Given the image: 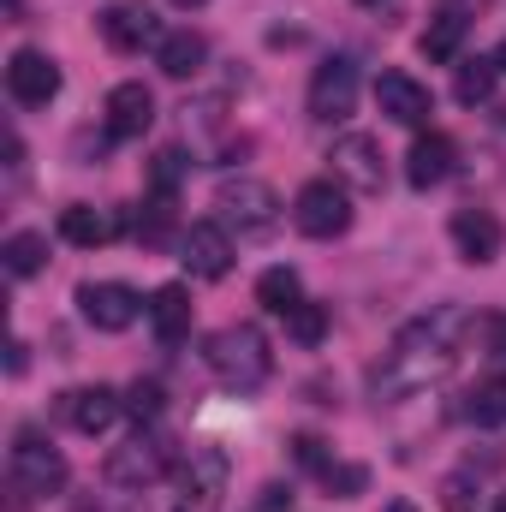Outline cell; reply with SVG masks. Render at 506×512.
Instances as JSON below:
<instances>
[{
	"instance_id": "7a4b0ae2",
	"label": "cell",
	"mask_w": 506,
	"mask_h": 512,
	"mask_svg": "<svg viewBox=\"0 0 506 512\" xmlns=\"http://www.w3.org/2000/svg\"><path fill=\"white\" fill-rule=\"evenodd\" d=\"M203 358H209L215 382L233 387V393H256V387L274 376V352H268V334H262V328H251V322H233V328L209 334Z\"/></svg>"
},
{
	"instance_id": "1f68e13d",
	"label": "cell",
	"mask_w": 506,
	"mask_h": 512,
	"mask_svg": "<svg viewBox=\"0 0 506 512\" xmlns=\"http://www.w3.org/2000/svg\"><path fill=\"white\" fill-rule=\"evenodd\" d=\"M441 507H447V512H477V489H471V477H465V471L441 483Z\"/></svg>"
},
{
	"instance_id": "d590c367",
	"label": "cell",
	"mask_w": 506,
	"mask_h": 512,
	"mask_svg": "<svg viewBox=\"0 0 506 512\" xmlns=\"http://www.w3.org/2000/svg\"><path fill=\"white\" fill-rule=\"evenodd\" d=\"M489 334H495V358H506V316L495 322V328H489Z\"/></svg>"
},
{
	"instance_id": "cb8c5ba5",
	"label": "cell",
	"mask_w": 506,
	"mask_h": 512,
	"mask_svg": "<svg viewBox=\"0 0 506 512\" xmlns=\"http://www.w3.org/2000/svg\"><path fill=\"white\" fill-rule=\"evenodd\" d=\"M0 256H6V274H12V280H30V274L48 268V239H42V233H12V239L0 245Z\"/></svg>"
},
{
	"instance_id": "f35d334b",
	"label": "cell",
	"mask_w": 506,
	"mask_h": 512,
	"mask_svg": "<svg viewBox=\"0 0 506 512\" xmlns=\"http://www.w3.org/2000/svg\"><path fill=\"white\" fill-rule=\"evenodd\" d=\"M495 66H501V72H506V42H501V48H495Z\"/></svg>"
},
{
	"instance_id": "30bf717a",
	"label": "cell",
	"mask_w": 506,
	"mask_h": 512,
	"mask_svg": "<svg viewBox=\"0 0 506 512\" xmlns=\"http://www.w3.org/2000/svg\"><path fill=\"white\" fill-rule=\"evenodd\" d=\"M328 161H334V179L346 185V191H381L387 185V161H381V143L376 137H364V131H346L334 149H328Z\"/></svg>"
},
{
	"instance_id": "44dd1931",
	"label": "cell",
	"mask_w": 506,
	"mask_h": 512,
	"mask_svg": "<svg viewBox=\"0 0 506 512\" xmlns=\"http://www.w3.org/2000/svg\"><path fill=\"white\" fill-rule=\"evenodd\" d=\"M203 60H209V42H203L197 30H167V36L155 42V66H161L167 78H197Z\"/></svg>"
},
{
	"instance_id": "7c38bea8",
	"label": "cell",
	"mask_w": 506,
	"mask_h": 512,
	"mask_svg": "<svg viewBox=\"0 0 506 512\" xmlns=\"http://www.w3.org/2000/svg\"><path fill=\"white\" fill-rule=\"evenodd\" d=\"M6 90L18 108H48L60 96V66L42 54V48H12L6 60Z\"/></svg>"
},
{
	"instance_id": "9a60e30c",
	"label": "cell",
	"mask_w": 506,
	"mask_h": 512,
	"mask_svg": "<svg viewBox=\"0 0 506 512\" xmlns=\"http://www.w3.org/2000/svg\"><path fill=\"white\" fill-rule=\"evenodd\" d=\"M447 233H453V251L465 256L471 268H483V262H495V256H501V245H506L501 221H495L489 209H459Z\"/></svg>"
},
{
	"instance_id": "83f0119b",
	"label": "cell",
	"mask_w": 506,
	"mask_h": 512,
	"mask_svg": "<svg viewBox=\"0 0 506 512\" xmlns=\"http://www.w3.org/2000/svg\"><path fill=\"white\" fill-rule=\"evenodd\" d=\"M137 239H143V245H167V239H173V191H155L149 215L137 221Z\"/></svg>"
},
{
	"instance_id": "277c9868",
	"label": "cell",
	"mask_w": 506,
	"mask_h": 512,
	"mask_svg": "<svg viewBox=\"0 0 506 512\" xmlns=\"http://www.w3.org/2000/svg\"><path fill=\"white\" fill-rule=\"evenodd\" d=\"M215 209H221V227H239L245 239L274 233V221H280V197H274V185L245 179V173L215 185Z\"/></svg>"
},
{
	"instance_id": "ba28073f",
	"label": "cell",
	"mask_w": 506,
	"mask_h": 512,
	"mask_svg": "<svg viewBox=\"0 0 506 512\" xmlns=\"http://www.w3.org/2000/svg\"><path fill=\"white\" fill-rule=\"evenodd\" d=\"M352 114H358V66H352L346 54H334V60H322V66L310 72V120L340 126V120H352Z\"/></svg>"
},
{
	"instance_id": "7402d4cb",
	"label": "cell",
	"mask_w": 506,
	"mask_h": 512,
	"mask_svg": "<svg viewBox=\"0 0 506 512\" xmlns=\"http://www.w3.org/2000/svg\"><path fill=\"white\" fill-rule=\"evenodd\" d=\"M465 30H471V12H459V6H441V12L429 18V30L417 36L423 60H453V54H459V42H465Z\"/></svg>"
},
{
	"instance_id": "603a6c76",
	"label": "cell",
	"mask_w": 506,
	"mask_h": 512,
	"mask_svg": "<svg viewBox=\"0 0 506 512\" xmlns=\"http://www.w3.org/2000/svg\"><path fill=\"white\" fill-rule=\"evenodd\" d=\"M256 304L274 310V316H292V310L304 304V280H298V268H262V280H256Z\"/></svg>"
},
{
	"instance_id": "f546056e",
	"label": "cell",
	"mask_w": 506,
	"mask_h": 512,
	"mask_svg": "<svg viewBox=\"0 0 506 512\" xmlns=\"http://www.w3.org/2000/svg\"><path fill=\"white\" fill-rule=\"evenodd\" d=\"M292 459H298L304 471H316V477H322V471L334 465V453H328V441H322V435H310V429H298V435H292Z\"/></svg>"
},
{
	"instance_id": "8d00e7d4",
	"label": "cell",
	"mask_w": 506,
	"mask_h": 512,
	"mask_svg": "<svg viewBox=\"0 0 506 512\" xmlns=\"http://www.w3.org/2000/svg\"><path fill=\"white\" fill-rule=\"evenodd\" d=\"M381 512H417V501H405V495H399V501H387Z\"/></svg>"
},
{
	"instance_id": "52a82bcc",
	"label": "cell",
	"mask_w": 506,
	"mask_h": 512,
	"mask_svg": "<svg viewBox=\"0 0 506 512\" xmlns=\"http://www.w3.org/2000/svg\"><path fill=\"white\" fill-rule=\"evenodd\" d=\"M227 477H233V459L221 447H191V459L179 465V507L173 512H215L227 495Z\"/></svg>"
},
{
	"instance_id": "6da1fadb",
	"label": "cell",
	"mask_w": 506,
	"mask_h": 512,
	"mask_svg": "<svg viewBox=\"0 0 506 512\" xmlns=\"http://www.w3.org/2000/svg\"><path fill=\"white\" fill-rule=\"evenodd\" d=\"M465 334H471V316H465L459 304H441V310H429V316L405 322V328L393 334L387 358L376 364V376H370L376 393H381V399H411V393L435 387L441 376H453Z\"/></svg>"
},
{
	"instance_id": "f1b7e54d",
	"label": "cell",
	"mask_w": 506,
	"mask_h": 512,
	"mask_svg": "<svg viewBox=\"0 0 506 512\" xmlns=\"http://www.w3.org/2000/svg\"><path fill=\"white\" fill-rule=\"evenodd\" d=\"M322 489H328L334 501H352V495L370 489V465H340V459H334V465L322 471Z\"/></svg>"
},
{
	"instance_id": "d4e9b609",
	"label": "cell",
	"mask_w": 506,
	"mask_h": 512,
	"mask_svg": "<svg viewBox=\"0 0 506 512\" xmlns=\"http://www.w3.org/2000/svg\"><path fill=\"white\" fill-rule=\"evenodd\" d=\"M495 78H501V66H495V60H459L453 96H459L465 108H477V102H489V96H495Z\"/></svg>"
},
{
	"instance_id": "484cf974",
	"label": "cell",
	"mask_w": 506,
	"mask_h": 512,
	"mask_svg": "<svg viewBox=\"0 0 506 512\" xmlns=\"http://www.w3.org/2000/svg\"><path fill=\"white\" fill-rule=\"evenodd\" d=\"M465 417H471L477 429H501V423H506V382L471 387V399H465Z\"/></svg>"
},
{
	"instance_id": "ab89813d",
	"label": "cell",
	"mask_w": 506,
	"mask_h": 512,
	"mask_svg": "<svg viewBox=\"0 0 506 512\" xmlns=\"http://www.w3.org/2000/svg\"><path fill=\"white\" fill-rule=\"evenodd\" d=\"M495 512H506V495H501V501H495Z\"/></svg>"
},
{
	"instance_id": "2e32d148",
	"label": "cell",
	"mask_w": 506,
	"mask_h": 512,
	"mask_svg": "<svg viewBox=\"0 0 506 512\" xmlns=\"http://www.w3.org/2000/svg\"><path fill=\"white\" fill-rule=\"evenodd\" d=\"M149 126H155V96L143 84H114L108 90V137L114 143H137Z\"/></svg>"
},
{
	"instance_id": "8992f818",
	"label": "cell",
	"mask_w": 506,
	"mask_h": 512,
	"mask_svg": "<svg viewBox=\"0 0 506 512\" xmlns=\"http://www.w3.org/2000/svg\"><path fill=\"white\" fill-rule=\"evenodd\" d=\"M292 227H298L304 239H340V233L352 227V197H346V185L310 179V185L292 197Z\"/></svg>"
},
{
	"instance_id": "9c48e42d",
	"label": "cell",
	"mask_w": 506,
	"mask_h": 512,
	"mask_svg": "<svg viewBox=\"0 0 506 512\" xmlns=\"http://www.w3.org/2000/svg\"><path fill=\"white\" fill-rule=\"evenodd\" d=\"M78 316L102 334H126L137 316H149V304L131 292L126 280H84L78 286Z\"/></svg>"
},
{
	"instance_id": "74e56055",
	"label": "cell",
	"mask_w": 506,
	"mask_h": 512,
	"mask_svg": "<svg viewBox=\"0 0 506 512\" xmlns=\"http://www.w3.org/2000/svg\"><path fill=\"white\" fill-rule=\"evenodd\" d=\"M173 6H185V12H197V6H209V0H173Z\"/></svg>"
},
{
	"instance_id": "5b68a950",
	"label": "cell",
	"mask_w": 506,
	"mask_h": 512,
	"mask_svg": "<svg viewBox=\"0 0 506 512\" xmlns=\"http://www.w3.org/2000/svg\"><path fill=\"white\" fill-rule=\"evenodd\" d=\"M167 471H173V441L155 435V429H137L126 447L108 453V483H114V489H149V483H161Z\"/></svg>"
},
{
	"instance_id": "4fadbf2b",
	"label": "cell",
	"mask_w": 506,
	"mask_h": 512,
	"mask_svg": "<svg viewBox=\"0 0 506 512\" xmlns=\"http://www.w3.org/2000/svg\"><path fill=\"white\" fill-rule=\"evenodd\" d=\"M376 108L393 126H423V120L435 114V96H429V84H417L411 72H381L376 78Z\"/></svg>"
},
{
	"instance_id": "4dcf8cb0",
	"label": "cell",
	"mask_w": 506,
	"mask_h": 512,
	"mask_svg": "<svg viewBox=\"0 0 506 512\" xmlns=\"http://www.w3.org/2000/svg\"><path fill=\"white\" fill-rule=\"evenodd\" d=\"M126 411L137 417V429H143V423H155V417H161V387H155V382H131Z\"/></svg>"
},
{
	"instance_id": "8fae6325",
	"label": "cell",
	"mask_w": 506,
	"mask_h": 512,
	"mask_svg": "<svg viewBox=\"0 0 506 512\" xmlns=\"http://www.w3.org/2000/svg\"><path fill=\"white\" fill-rule=\"evenodd\" d=\"M179 262L197 274V280H227L233 274V239L221 221H191L179 227Z\"/></svg>"
},
{
	"instance_id": "e575fe53",
	"label": "cell",
	"mask_w": 506,
	"mask_h": 512,
	"mask_svg": "<svg viewBox=\"0 0 506 512\" xmlns=\"http://www.w3.org/2000/svg\"><path fill=\"white\" fill-rule=\"evenodd\" d=\"M24 370H30V346L12 340V346H6V376H24Z\"/></svg>"
},
{
	"instance_id": "d6a6232c",
	"label": "cell",
	"mask_w": 506,
	"mask_h": 512,
	"mask_svg": "<svg viewBox=\"0 0 506 512\" xmlns=\"http://www.w3.org/2000/svg\"><path fill=\"white\" fill-rule=\"evenodd\" d=\"M179 161H185L179 149H161V155H155V191H173V185H179Z\"/></svg>"
},
{
	"instance_id": "ac0fdd59",
	"label": "cell",
	"mask_w": 506,
	"mask_h": 512,
	"mask_svg": "<svg viewBox=\"0 0 506 512\" xmlns=\"http://www.w3.org/2000/svg\"><path fill=\"white\" fill-rule=\"evenodd\" d=\"M126 233V215H108V209H90V203H72L60 209V239L78 245V251H102Z\"/></svg>"
},
{
	"instance_id": "d6986e66",
	"label": "cell",
	"mask_w": 506,
	"mask_h": 512,
	"mask_svg": "<svg viewBox=\"0 0 506 512\" xmlns=\"http://www.w3.org/2000/svg\"><path fill=\"white\" fill-rule=\"evenodd\" d=\"M96 30H102V42H108L114 54H137V48L155 36V18H149V6H137V0H114V6H102Z\"/></svg>"
},
{
	"instance_id": "ffe728a7",
	"label": "cell",
	"mask_w": 506,
	"mask_h": 512,
	"mask_svg": "<svg viewBox=\"0 0 506 512\" xmlns=\"http://www.w3.org/2000/svg\"><path fill=\"white\" fill-rule=\"evenodd\" d=\"M149 328H155L161 346H179V340L191 334V292H185L179 280L149 292Z\"/></svg>"
},
{
	"instance_id": "60d3db41",
	"label": "cell",
	"mask_w": 506,
	"mask_h": 512,
	"mask_svg": "<svg viewBox=\"0 0 506 512\" xmlns=\"http://www.w3.org/2000/svg\"><path fill=\"white\" fill-rule=\"evenodd\" d=\"M364 6H376V0H364Z\"/></svg>"
},
{
	"instance_id": "3957f363",
	"label": "cell",
	"mask_w": 506,
	"mask_h": 512,
	"mask_svg": "<svg viewBox=\"0 0 506 512\" xmlns=\"http://www.w3.org/2000/svg\"><path fill=\"white\" fill-rule=\"evenodd\" d=\"M12 489L24 501H48V495L66 489V453L42 429H18L12 435Z\"/></svg>"
},
{
	"instance_id": "e0dca14e",
	"label": "cell",
	"mask_w": 506,
	"mask_h": 512,
	"mask_svg": "<svg viewBox=\"0 0 506 512\" xmlns=\"http://www.w3.org/2000/svg\"><path fill=\"white\" fill-rule=\"evenodd\" d=\"M453 161H459V143H453L447 131H423V137L411 143V155H405V179H411L417 191H435V185L453 173Z\"/></svg>"
},
{
	"instance_id": "4316f807",
	"label": "cell",
	"mask_w": 506,
	"mask_h": 512,
	"mask_svg": "<svg viewBox=\"0 0 506 512\" xmlns=\"http://www.w3.org/2000/svg\"><path fill=\"white\" fill-rule=\"evenodd\" d=\"M286 334L298 340V346H322V334H328V304H298L292 316H286Z\"/></svg>"
},
{
	"instance_id": "5bb4252c",
	"label": "cell",
	"mask_w": 506,
	"mask_h": 512,
	"mask_svg": "<svg viewBox=\"0 0 506 512\" xmlns=\"http://www.w3.org/2000/svg\"><path fill=\"white\" fill-rule=\"evenodd\" d=\"M126 411V399L114 393V387H72V393H60V417L78 429V435H102V429H114V417Z\"/></svg>"
},
{
	"instance_id": "836d02e7",
	"label": "cell",
	"mask_w": 506,
	"mask_h": 512,
	"mask_svg": "<svg viewBox=\"0 0 506 512\" xmlns=\"http://www.w3.org/2000/svg\"><path fill=\"white\" fill-rule=\"evenodd\" d=\"M256 512H292V483H268L256 495Z\"/></svg>"
}]
</instances>
